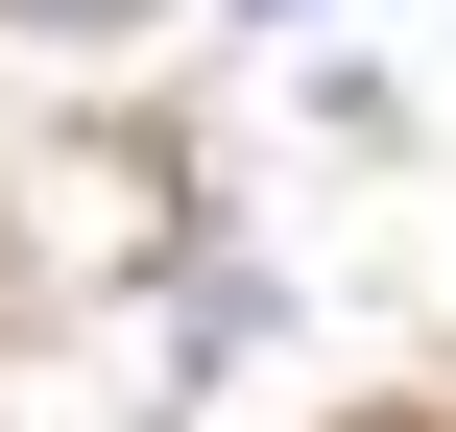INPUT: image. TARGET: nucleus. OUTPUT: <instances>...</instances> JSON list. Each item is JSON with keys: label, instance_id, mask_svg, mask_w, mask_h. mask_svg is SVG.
I'll return each instance as SVG.
<instances>
[{"label": "nucleus", "instance_id": "nucleus-1", "mask_svg": "<svg viewBox=\"0 0 456 432\" xmlns=\"http://www.w3.org/2000/svg\"><path fill=\"white\" fill-rule=\"evenodd\" d=\"M24 24H144V0H24Z\"/></svg>", "mask_w": 456, "mask_h": 432}]
</instances>
